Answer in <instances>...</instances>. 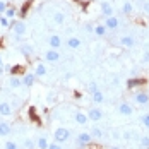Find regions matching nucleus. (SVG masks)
Listing matches in <instances>:
<instances>
[{"instance_id": "obj_1", "label": "nucleus", "mask_w": 149, "mask_h": 149, "mask_svg": "<svg viewBox=\"0 0 149 149\" xmlns=\"http://www.w3.org/2000/svg\"><path fill=\"white\" fill-rule=\"evenodd\" d=\"M53 137H55L57 142H65V141H69V137H70V130L65 129V127H58V129L55 130Z\"/></svg>"}, {"instance_id": "obj_2", "label": "nucleus", "mask_w": 149, "mask_h": 149, "mask_svg": "<svg viewBox=\"0 0 149 149\" xmlns=\"http://www.w3.org/2000/svg\"><path fill=\"white\" fill-rule=\"evenodd\" d=\"M134 101L141 106H146L149 104V93H144V91H139L134 94Z\"/></svg>"}, {"instance_id": "obj_3", "label": "nucleus", "mask_w": 149, "mask_h": 149, "mask_svg": "<svg viewBox=\"0 0 149 149\" xmlns=\"http://www.w3.org/2000/svg\"><path fill=\"white\" fill-rule=\"evenodd\" d=\"M91 141H93L91 132H81V134L77 135V144L79 146H89Z\"/></svg>"}, {"instance_id": "obj_4", "label": "nucleus", "mask_w": 149, "mask_h": 149, "mask_svg": "<svg viewBox=\"0 0 149 149\" xmlns=\"http://www.w3.org/2000/svg\"><path fill=\"white\" fill-rule=\"evenodd\" d=\"M118 111L123 115V117H130L132 113H134V108H132V104L127 103V101H122L118 104Z\"/></svg>"}, {"instance_id": "obj_5", "label": "nucleus", "mask_w": 149, "mask_h": 149, "mask_svg": "<svg viewBox=\"0 0 149 149\" xmlns=\"http://www.w3.org/2000/svg\"><path fill=\"white\" fill-rule=\"evenodd\" d=\"M104 26H106V29H117L120 26V19L118 17H115V15H110V17H106L103 22Z\"/></svg>"}, {"instance_id": "obj_6", "label": "nucleus", "mask_w": 149, "mask_h": 149, "mask_svg": "<svg viewBox=\"0 0 149 149\" xmlns=\"http://www.w3.org/2000/svg\"><path fill=\"white\" fill-rule=\"evenodd\" d=\"M88 118L93 120V122H98V120L103 118V111L100 108H89L88 110Z\"/></svg>"}, {"instance_id": "obj_7", "label": "nucleus", "mask_w": 149, "mask_h": 149, "mask_svg": "<svg viewBox=\"0 0 149 149\" xmlns=\"http://www.w3.org/2000/svg\"><path fill=\"white\" fill-rule=\"evenodd\" d=\"M45 60H46V62H50V63H55V62H58V60H60V53L57 52V50L50 48V50L45 53Z\"/></svg>"}, {"instance_id": "obj_8", "label": "nucleus", "mask_w": 149, "mask_h": 149, "mask_svg": "<svg viewBox=\"0 0 149 149\" xmlns=\"http://www.w3.org/2000/svg\"><path fill=\"white\" fill-rule=\"evenodd\" d=\"M14 34H15V38H21V36L26 34V24L22 21H17L14 24Z\"/></svg>"}, {"instance_id": "obj_9", "label": "nucleus", "mask_w": 149, "mask_h": 149, "mask_svg": "<svg viewBox=\"0 0 149 149\" xmlns=\"http://www.w3.org/2000/svg\"><path fill=\"white\" fill-rule=\"evenodd\" d=\"M120 45L125 46V48H132V46H135V38L130 36V34H125V36L120 38Z\"/></svg>"}, {"instance_id": "obj_10", "label": "nucleus", "mask_w": 149, "mask_h": 149, "mask_svg": "<svg viewBox=\"0 0 149 149\" xmlns=\"http://www.w3.org/2000/svg\"><path fill=\"white\" fill-rule=\"evenodd\" d=\"M101 14L104 15V17H110V15H113V5L108 2V0H104V2H101Z\"/></svg>"}, {"instance_id": "obj_11", "label": "nucleus", "mask_w": 149, "mask_h": 149, "mask_svg": "<svg viewBox=\"0 0 149 149\" xmlns=\"http://www.w3.org/2000/svg\"><path fill=\"white\" fill-rule=\"evenodd\" d=\"M48 43H50V48L58 50L60 45H62V40H60L58 34H52V36H50V40H48Z\"/></svg>"}, {"instance_id": "obj_12", "label": "nucleus", "mask_w": 149, "mask_h": 149, "mask_svg": "<svg viewBox=\"0 0 149 149\" xmlns=\"http://www.w3.org/2000/svg\"><path fill=\"white\" fill-rule=\"evenodd\" d=\"M34 82H36V74H26L22 77V84H24L26 88L34 86Z\"/></svg>"}, {"instance_id": "obj_13", "label": "nucleus", "mask_w": 149, "mask_h": 149, "mask_svg": "<svg viewBox=\"0 0 149 149\" xmlns=\"http://www.w3.org/2000/svg\"><path fill=\"white\" fill-rule=\"evenodd\" d=\"M88 113H84V111H75V122L79 123V125H86L88 123Z\"/></svg>"}, {"instance_id": "obj_14", "label": "nucleus", "mask_w": 149, "mask_h": 149, "mask_svg": "<svg viewBox=\"0 0 149 149\" xmlns=\"http://www.w3.org/2000/svg\"><path fill=\"white\" fill-rule=\"evenodd\" d=\"M0 113H2L3 117H10V115H12V108H10V104L5 103V101H2V103H0Z\"/></svg>"}, {"instance_id": "obj_15", "label": "nucleus", "mask_w": 149, "mask_h": 149, "mask_svg": "<svg viewBox=\"0 0 149 149\" xmlns=\"http://www.w3.org/2000/svg\"><path fill=\"white\" fill-rule=\"evenodd\" d=\"M67 46L72 48V50H77V48H81V40L75 38V36H70V38L67 40Z\"/></svg>"}, {"instance_id": "obj_16", "label": "nucleus", "mask_w": 149, "mask_h": 149, "mask_svg": "<svg viewBox=\"0 0 149 149\" xmlns=\"http://www.w3.org/2000/svg\"><path fill=\"white\" fill-rule=\"evenodd\" d=\"M10 130H12V127L7 123V122H0V135H9L10 134Z\"/></svg>"}, {"instance_id": "obj_17", "label": "nucleus", "mask_w": 149, "mask_h": 149, "mask_svg": "<svg viewBox=\"0 0 149 149\" xmlns=\"http://www.w3.org/2000/svg\"><path fill=\"white\" fill-rule=\"evenodd\" d=\"M106 26H104V24H96V26H94V34H96V36H100V38H103L104 34H106Z\"/></svg>"}, {"instance_id": "obj_18", "label": "nucleus", "mask_w": 149, "mask_h": 149, "mask_svg": "<svg viewBox=\"0 0 149 149\" xmlns=\"http://www.w3.org/2000/svg\"><path fill=\"white\" fill-rule=\"evenodd\" d=\"M91 96H93V101H94V103H98V104L103 103V101H104V94H103V93H101L100 89L94 91V93H93Z\"/></svg>"}, {"instance_id": "obj_19", "label": "nucleus", "mask_w": 149, "mask_h": 149, "mask_svg": "<svg viewBox=\"0 0 149 149\" xmlns=\"http://www.w3.org/2000/svg\"><path fill=\"white\" fill-rule=\"evenodd\" d=\"M48 146H50V142L46 141L45 137H40V139L36 141V148L38 149H48Z\"/></svg>"}, {"instance_id": "obj_20", "label": "nucleus", "mask_w": 149, "mask_h": 149, "mask_svg": "<svg viewBox=\"0 0 149 149\" xmlns=\"http://www.w3.org/2000/svg\"><path fill=\"white\" fill-rule=\"evenodd\" d=\"M53 21H55V24H63L65 22V14L63 12H55L53 14Z\"/></svg>"}, {"instance_id": "obj_21", "label": "nucleus", "mask_w": 149, "mask_h": 149, "mask_svg": "<svg viewBox=\"0 0 149 149\" xmlns=\"http://www.w3.org/2000/svg\"><path fill=\"white\" fill-rule=\"evenodd\" d=\"M21 53H22L26 58H29L31 55H33V48H31L29 45H22L21 46Z\"/></svg>"}, {"instance_id": "obj_22", "label": "nucleus", "mask_w": 149, "mask_h": 149, "mask_svg": "<svg viewBox=\"0 0 149 149\" xmlns=\"http://www.w3.org/2000/svg\"><path fill=\"white\" fill-rule=\"evenodd\" d=\"M5 17H9V19H14L15 15H17V7H7V10H5Z\"/></svg>"}, {"instance_id": "obj_23", "label": "nucleus", "mask_w": 149, "mask_h": 149, "mask_svg": "<svg viewBox=\"0 0 149 149\" xmlns=\"http://www.w3.org/2000/svg\"><path fill=\"white\" fill-rule=\"evenodd\" d=\"M132 10H134V5H132L130 2H125V3L122 5V12H123V14H132Z\"/></svg>"}, {"instance_id": "obj_24", "label": "nucleus", "mask_w": 149, "mask_h": 149, "mask_svg": "<svg viewBox=\"0 0 149 149\" xmlns=\"http://www.w3.org/2000/svg\"><path fill=\"white\" fill-rule=\"evenodd\" d=\"M9 84H10V88H19V86L22 84V81H21L17 75H12V77H10V81H9Z\"/></svg>"}, {"instance_id": "obj_25", "label": "nucleus", "mask_w": 149, "mask_h": 149, "mask_svg": "<svg viewBox=\"0 0 149 149\" xmlns=\"http://www.w3.org/2000/svg\"><path fill=\"white\" fill-rule=\"evenodd\" d=\"M91 135H93L94 139H101V137H103V130H101L100 127H93V129H91Z\"/></svg>"}, {"instance_id": "obj_26", "label": "nucleus", "mask_w": 149, "mask_h": 149, "mask_svg": "<svg viewBox=\"0 0 149 149\" xmlns=\"http://www.w3.org/2000/svg\"><path fill=\"white\" fill-rule=\"evenodd\" d=\"M34 74H36V77H38V75H40V77H41V75H45L46 74V67L43 65V63H38V65H36Z\"/></svg>"}, {"instance_id": "obj_27", "label": "nucleus", "mask_w": 149, "mask_h": 149, "mask_svg": "<svg viewBox=\"0 0 149 149\" xmlns=\"http://www.w3.org/2000/svg\"><path fill=\"white\" fill-rule=\"evenodd\" d=\"M142 84H144V81H142V79H130L127 86H129V88H134V86H142Z\"/></svg>"}, {"instance_id": "obj_28", "label": "nucleus", "mask_w": 149, "mask_h": 149, "mask_svg": "<svg viewBox=\"0 0 149 149\" xmlns=\"http://www.w3.org/2000/svg\"><path fill=\"white\" fill-rule=\"evenodd\" d=\"M0 26H2V28H9V26H10V19L5 17V15H0Z\"/></svg>"}, {"instance_id": "obj_29", "label": "nucleus", "mask_w": 149, "mask_h": 149, "mask_svg": "<svg viewBox=\"0 0 149 149\" xmlns=\"http://www.w3.org/2000/svg\"><path fill=\"white\" fill-rule=\"evenodd\" d=\"M141 146L149 149V135H142V137H141Z\"/></svg>"}, {"instance_id": "obj_30", "label": "nucleus", "mask_w": 149, "mask_h": 149, "mask_svg": "<svg viewBox=\"0 0 149 149\" xmlns=\"http://www.w3.org/2000/svg\"><path fill=\"white\" fill-rule=\"evenodd\" d=\"M141 122H142V125H144L146 129H149V113H144V115L141 117Z\"/></svg>"}, {"instance_id": "obj_31", "label": "nucleus", "mask_w": 149, "mask_h": 149, "mask_svg": "<svg viewBox=\"0 0 149 149\" xmlns=\"http://www.w3.org/2000/svg\"><path fill=\"white\" fill-rule=\"evenodd\" d=\"M34 148H36V144H34L31 139H26V141H24V149H34Z\"/></svg>"}, {"instance_id": "obj_32", "label": "nucleus", "mask_w": 149, "mask_h": 149, "mask_svg": "<svg viewBox=\"0 0 149 149\" xmlns=\"http://www.w3.org/2000/svg\"><path fill=\"white\" fill-rule=\"evenodd\" d=\"M5 149H19V146H17V142H14V141H7L5 142Z\"/></svg>"}, {"instance_id": "obj_33", "label": "nucleus", "mask_w": 149, "mask_h": 149, "mask_svg": "<svg viewBox=\"0 0 149 149\" xmlns=\"http://www.w3.org/2000/svg\"><path fill=\"white\" fill-rule=\"evenodd\" d=\"M29 5H31V2H24V3H22V9H21V14H22V15L28 14V10H29Z\"/></svg>"}, {"instance_id": "obj_34", "label": "nucleus", "mask_w": 149, "mask_h": 149, "mask_svg": "<svg viewBox=\"0 0 149 149\" xmlns=\"http://www.w3.org/2000/svg\"><path fill=\"white\" fill-rule=\"evenodd\" d=\"M7 7H9V5H7L5 2H2V0H0V15H3V14H5V10H7Z\"/></svg>"}, {"instance_id": "obj_35", "label": "nucleus", "mask_w": 149, "mask_h": 149, "mask_svg": "<svg viewBox=\"0 0 149 149\" xmlns=\"http://www.w3.org/2000/svg\"><path fill=\"white\" fill-rule=\"evenodd\" d=\"M94 91H98V84H96V82H91V84H89V93L93 94Z\"/></svg>"}, {"instance_id": "obj_36", "label": "nucleus", "mask_w": 149, "mask_h": 149, "mask_svg": "<svg viewBox=\"0 0 149 149\" xmlns=\"http://www.w3.org/2000/svg\"><path fill=\"white\" fill-rule=\"evenodd\" d=\"M22 70V67H19V65H15L14 69H12V75H17V72H21Z\"/></svg>"}, {"instance_id": "obj_37", "label": "nucleus", "mask_w": 149, "mask_h": 149, "mask_svg": "<svg viewBox=\"0 0 149 149\" xmlns=\"http://www.w3.org/2000/svg\"><path fill=\"white\" fill-rule=\"evenodd\" d=\"M142 62H144V63H149V52H146V53L142 55Z\"/></svg>"}, {"instance_id": "obj_38", "label": "nucleus", "mask_w": 149, "mask_h": 149, "mask_svg": "<svg viewBox=\"0 0 149 149\" xmlns=\"http://www.w3.org/2000/svg\"><path fill=\"white\" fill-rule=\"evenodd\" d=\"M48 149H62V146H60L58 142H55V144H50V146H48Z\"/></svg>"}, {"instance_id": "obj_39", "label": "nucleus", "mask_w": 149, "mask_h": 149, "mask_svg": "<svg viewBox=\"0 0 149 149\" xmlns=\"http://www.w3.org/2000/svg\"><path fill=\"white\" fill-rule=\"evenodd\" d=\"M111 135H113L115 139H118V137H120V132H113V134H111Z\"/></svg>"}, {"instance_id": "obj_40", "label": "nucleus", "mask_w": 149, "mask_h": 149, "mask_svg": "<svg viewBox=\"0 0 149 149\" xmlns=\"http://www.w3.org/2000/svg\"><path fill=\"white\" fill-rule=\"evenodd\" d=\"M146 12L149 14V3H146Z\"/></svg>"}, {"instance_id": "obj_41", "label": "nucleus", "mask_w": 149, "mask_h": 149, "mask_svg": "<svg viewBox=\"0 0 149 149\" xmlns=\"http://www.w3.org/2000/svg\"><path fill=\"white\" fill-rule=\"evenodd\" d=\"M0 65H2V57H0Z\"/></svg>"}, {"instance_id": "obj_42", "label": "nucleus", "mask_w": 149, "mask_h": 149, "mask_svg": "<svg viewBox=\"0 0 149 149\" xmlns=\"http://www.w3.org/2000/svg\"><path fill=\"white\" fill-rule=\"evenodd\" d=\"M111 149H118V148H111Z\"/></svg>"}, {"instance_id": "obj_43", "label": "nucleus", "mask_w": 149, "mask_h": 149, "mask_svg": "<svg viewBox=\"0 0 149 149\" xmlns=\"http://www.w3.org/2000/svg\"><path fill=\"white\" fill-rule=\"evenodd\" d=\"M81 2H86V0H81Z\"/></svg>"}, {"instance_id": "obj_44", "label": "nucleus", "mask_w": 149, "mask_h": 149, "mask_svg": "<svg viewBox=\"0 0 149 149\" xmlns=\"http://www.w3.org/2000/svg\"><path fill=\"white\" fill-rule=\"evenodd\" d=\"M103 2H104V0H103Z\"/></svg>"}]
</instances>
